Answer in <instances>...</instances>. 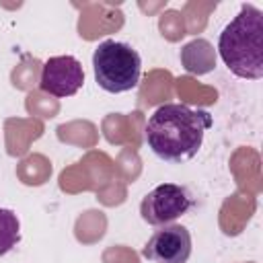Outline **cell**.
<instances>
[{"mask_svg": "<svg viewBox=\"0 0 263 263\" xmlns=\"http://www.w3.org/2000/svg\"><path fill=\"white\" fill-rule=\"evenodd\" d=\"M218 53L226 68L247 80L263 78V12L253 4H242L238 14L222 29Z\"/></svg>", "mask_w": 263, "mask_h": 263, "instance_id": "7a4b0ae2", "label": "cell"}, {"mask_svg": "<svg viewBox=\"0 0 263 263\" xmlns=\"http://www.w3.org/2000/svg\"><path fill=\"white\" fill-rule=\"evenodd\" d=\"M212 125L214 119L203 109H191L183 103H164L150 115L144 138L160 160L181 164L199 152L205 132Z\"/></svg>", "mask_w": 263, "mask_h": 263, "instance_id": "6da1fadb", "label": "cell"}, {"mask_svg": "<svg viewBox=\"0 0 263 263\" xmlns=\"http://www.w3.org/2000/svg\"><path fill=\"white\" fill-rule=\"evenodd\" d=\"M84 84L82 64L74 55H53L45 60L39 74V88L51 97H74Z\"/></svg>", "mask_w": 263, "mask_h": 263, "instance_id": "8992f818", "label": "cell"}, {"mask_svg": "<svg viewBox=\"0 0 263 263\" xmlns=\"http://www.w3.org/2000/svg\"><path fill=\"white\" fill-rule=\"evenodd\" d=\"M191 249V232L183 224H164L148 238L142 255L152 263H187Z\"/></svg>", "mask_w": 263, "mask_h": 263, "instance_id": "5b68a950", "label": "cell"}, {"mask_svg": "<svg viewBox=\"0 0 263 263\" xmlns=\"http://www.w3.org/2000/svg\"><path fill=\"white\" fill-rule=\"evenodd\" d=\"M21 240V222L8 208H0V255L10 253Z\"/></svg>", "mask_w": 263, "mask_h": 263, "instance_id": "ba28073f", "label": "cell"}, {"mask_svg": "<svg viewBox=\"0 0 263 263\" xmlns=\"http://www.w3.org/2000/svg\"><path fill=\"white\" fill-rule=\"evenodd\" d=\"M92 72L105 92H127L140 84L142 58L129 43L105 39L92 51Z\"/></svg>", "mask_w": 263, "mask_h": 263, "instance_id": "3957f363", "label": "cell"}, {"mask_svg": "<svg viewBox=\"0 0 263 263\" xmlns=\"http://www.w3.org/2000/svg\"><path fill=\"white\" fill-rule=\"evenodd\" d=\"M195 205L193 195L187 187L177 183H160L148 191L140 203V216L150 226L173 224Z\"/></svg>", "mask_w": 263, "mask_h": 263, "instance_id": "277c9868", "label": "cell"}, {"mask_svg": "<svg viewBox=\"0 0 263 263\" xmlns=\"http://www.w3.org/2000/svg\"><path fill=\"white\" fill-rule=\"evenodd\" d=\"M181 64L191 74H208L216 68V51L208 39H193L181 47Z\"/></svg>", "mask_w": 263, "mask_h": 263, "instance_id": "52a82bcc", "label": "cell"}]
</instances>
